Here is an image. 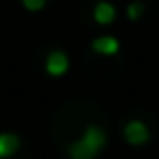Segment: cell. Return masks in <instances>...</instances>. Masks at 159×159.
<instances>
[{"label": "cell", "mask_w": 159, "mask_h": 159, "mask_svg": "<svg viewBox=\"0 0 159 159\" xmlns=\"http://www.w3.org/2000/svg\"><path fill=\"white\" fill-rule=\"evenodd\" d=\"M122 133H124L126 144H131V146H142V144H146L150 139V131H148V126L142 120H131L124 126Z\"/></svg>", "instance_id": "7a4b0ae2"}, {"label": "cell", "mask_w": 159, "mask_h": 159, "mask_svg": "<svg viewBox=\"0 0 159 159\" xmlns=\"http://www.w3.org/2000/svg\"><path fill=\"white\" fill-rule=\"evenodd\" d=\"M105 142H107V135L102 129L87 126L83 137L70 146V157L72 159H94L98 155V150L105 146Z\"/></svg>", "instance_id": "6da1fadb"}, {"label": "cell", "mask_w": 159, "mask_h": 159, "mask_svg": "<svg viewBox=\"0 0 159 159\" xmlns=\"http://www.w3.org/2000/svg\"><path fill=\"white\" fill-rule=\"evenodd\" d=\"M22 5L29 11H42L46 7V0H22Z\"/></svg>", "instance_id": "ba28073f"}, {"label": "cell", "mask_w": 159, "mask_h": 159, "mask_svg": "<svg viewBox=\"0 0 159 159\" xmlns=\"http://www.w3.org/2000/svg\"><path fill=\"white\" fill-rule=\"evenodd\" d=\"M68 70H70V59H68V55L61 52V50H52V52L48 55V59H46V72H48L50 76H63Z\"/></svg>", "instance_id": "3957f363"}, {"label": "cell", "mask_w": 159, "mask_h": 159, "mask_svg": "<svg viewBox=\"0 0 159 159\" xmlns=\"http://www.w3.org/2000/svg\"><path fill=\"white\" fill-rule=\"evenodd\" d=\"M92 50L96 55H102V57H113L120 50V42L111 35H102V37H96L92 42Z\"/></svg>", "instance_id": "277c9868"}, {"label": "cell", "mask_w": 159, "mask_h": 159, "mask_svg": "<svg viewBox=\"0 0 159 159\" xmlns=\"http://www.w3.org/2000/svg\"><path fill=\"white\" fill-rule=\"evenodd\" d=\"M20 137L16 133H0V159H9L18 152Z\"/></svg>", "instance_id": "5b68a950"}, {"label": "cell", "mask_w": 159, "mask_h": 159, "mask_svg": "<svg viewBox=\"0 0 159 159\" xmlns=\"http://www.w3.org/2000/svg\"><path fill=\"white\" fill-rule=\"evenodd\" d=\"M144 11H146V7H144L142 0H133V2L126 7V18H129L131 22H135V20H139V18L144 16Z\"/></svg>", "instance_id": "52a82bcc"}, {"label": "cell", "mask_w": 159, "mask_h": 159, "mask_svg": "<svg viewBox=\"0 0 159 159\" xmlns=\"http://www.w3.org/2000/svg\"><path fill=\"white\" fill-rule=\"evenodd\" d=\"M94 20H96V24H100V26L111 24V22L116 20V7H113L111 2H98V5L94 7Z\"/></svg>", "instance_id": "8992f818"}]
</instances>
